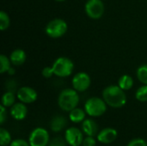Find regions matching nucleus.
Here are the masks:
<instances>
[{"instance_id": "obj_2", "label": "nucleus", "mask_w": 147, "mask_h": 146, "mask_svg": "<svg viewBox=\"0 0 147 146\" xmlns=\"http://www.w3.org/2000/svg\"><path fill=\"white\" fill-rule=\"evenodd\" d=\"M79 103V96L78 91L74 89H65L62 90L58 98V104L59 108L65 111L71 112L76 108Z\"/></svg>"}, {"instance_id": "obj_6", "label": "nucleus", "mask_w": 147, "mask_h": 146, "mask_svg": "<svg viewBox=\"0 0 147 146\" xmlns=\"http://www.w3.org/2000/svg\"><path fill=\"white\" fill-rule=\"evenodd\" d=\"M49 142L48 132L42 127L34 129L28 138V143L30 146H47Z\"/></svg>"}, {"instance_id": "obj_22", "label": "nucleus", "mask_w": 147, "mask_h": 146, "mask_svg": "<svg viewBox=\"0 0 147 146\" xmlns=\"http://www.w3.org/2000/svg\"><path fill=\"white\" fill-rule=\"evenodd\" d=\"M9 26V17L6 12L3 10L0 11V29L4 31Z\"/></svg>"}, {"instance_id": "obj_18", "label": "nucleus", "mask_w": 147, "mask_h": 146, "mask_svg": "<svg viewBox=\"0 0 147 146\" xmlns=\"http://www.w3.org/2000/svg\"><path fill=\"white\" fill-rule=\"evenodd\" d=\"M15 94L12 91H7L2 96V105H3L5 108L12 107L15 104Z\"/></svg>"}, {"instance_id": "obj_14", "label": "nucleus", "mask_w": 147, "mask_h": 146, "mask_svg": "<svg viewBox=\"0 0 147 146\" xmlns=\"http://www.w3.org/2000/svg\"><path fill=\"white\" fill-rule=\"evenodd\" d=\"M26 52L22 49L14 50L9 56V59L14 65H22L26 61Z\"/></svg>"}, {"instance_id": "obj_20", "label": "nucleus", "mask_w": 147, "mask_h": 146, "mask_svg": "<svg viewBox=\"0 0 147 146\" xmlns=\"http://www.w3.org/2000/svg\"><path fill=\"white\" fill-rule=\"evenodd\" d=\"M137 77L140 82L144 84H147V65H143L138 68Z\"/></svg>"}, {"instance_id": "obj_23", "label": "nucleus", "mask_w": 147, "mask_h": 146, "mask_svg": "<svg viewBox=\"0 0 147 146\" xmlns=\"http://www.w3.org/2000/svg\"><path fill=\"white\" fill-rule=\"evenodd\" d=\"M0 64H1V68H0V72L3 74L4 72H8L9 70L10 69V59H9L5 55L1 54L0 55Z\"/></svg>"}, {"instance_id": "obj_12", "label": "nucleus", "mask_w": 147, "mask_h": 146, "mask_svg": "<svg viewBox=\"0 0 147 146\" xmlns=\"http://www.w3.org/2000/svg\"><path fill=\"white\" fill-rule=\"evenodd\" d=\"M10 114L16 120H22L25 119L28 114V108L25 103L22 102L15 103L10 108Z\"/></svg>"}, {"instance_id": "obj_27", "label": "nucleus", "mask_w": 147, "mask_h": 146, "mask_svg": "<svg viewBox=\"0 0 147 146\" xmlns=\"http://www.w3.org/2000/svg\"><path fill=\"white\" fill-rule=\"evenodd\" d=\"M53 74H54V71H53V66H51V67L47 66V67H45V68L42 70V75H43V77H46V78H50Z\"/></svg>"}, {"instance_id": "obj_8", "label": "nucleus", "mask_w": 147, "mask_h": 146, "mask_svg": "<svg viewBox=\"0 0 147 146\" xmlns=\"http://www.w3.org/2000/svg\"><path fill=\"white\" fill-rule=\"evenodd\" d=\"M73 89L78 92H84L89 89L91 83L90 77L85 72H78L72 78Z\"/></svg>"}, {"instance_id": "obj_29", "label": "nucleus", "mask_w": 147, "mask_h": 146, "mask_svg": "<svg viewBox=\"0 0 147 146\" xmlns=\"http://www.w3.org/2000/svg\"><path fill=\"white\" fill-rule=\"evenodd\" d=\"M7 119V112L5 110V107L1 104L0 106V124L3 125Z\"/></svg>"}, {"instance_id": "obj_31", "label": "nucleus", "mask_w": 147, "mask_h": 146, "mask_svg": "<svg viewBox=\"0 0 147 146\" xmlns=\"http://www.w3.org/2000/svg\"><path fill=\"white\" fill-rule=\"evenodd\" d=\"M55 1H58V2H63V1H65V0H55Z\"/></svg>"}, {"instance_id": "obj_13", "label": "nucleus", "mask_w": 147, "mask_h": 146, "mask_svg": "<svg viewBox=\"0 0 147 146\" xmlns=\"http://www.w3.org/2000/svg\"><path fill=\"white\" fill-rule=\"evenodd\" d=\"M82 130L83 133L87 136L95 137L98 134L99 126L97 123L92 119H86L83 121L82 124Z\"/></svg>"}, {"instance_id": "obj_7", "label": "nucleus", "mask_w": 147, "mask_h": 146, "mask_svg": "<svg viewBox=\"0 0 147 146\" xmlns=\"http://www.w3.org/2000/svg\"><path fill=\"white\" fill-rule=\"evenodd\" d=\"M85 12L92 19H99L104 13V4L102 0H88L85 3Z\"/></svg>"}, {"instance_id": "obj_15", "label": "nucleus", "mask_w": 147, "mask_h": 146, "mask_svg": "<svg viewBox=\"0 0 147 146\" xmlns=\"http://www.w3.org/2000/svg\"><path fill=\"white\" fill-rule=\"evenodd\" d=\"M66 124H67V121H66V119L65 117L55 116L51 120L50 127L53 133H59L65 127Z\"/></svg>"}, {"instance_id": "obj_11", "label": "nucleus", "mask_w": 147, "mask_h": 146, "mask_svg": "<svg viewBox=\"0 0 147 146\" xmlns=\"http://www.w3.org/2000/svg\"><path fill=\"white\" fill-rule=\"evenodd\" d=\"M118 136V133L115 129L111 127H107L102 129L97 134V140L102 144H111L113 143Z\"/></svg>"}, {"instance_id": "obj_1", "label": "nucleus", "mask_w": 147, "mask_h": 146, "mask_svg": "<svg viewBox=\"0 0 147 146\" xmlns=\"http://www.w3.org/2000/svg\"><path fill=\"white\" fill-rule=\"evenodd\" d=\"M102 99L107 105L114 108H122L127 103V96L119 85L106 87L102 91Z\"/></svg>"}, {"instance_id": "obj_30", "label": "nucleus", "mask_w": 147, "mask_h": 146, "mask_svg": "<svg viewBox=\"0 0 147 146\" xmlns=\"http://www.w3.org/2000/svg\"><path fill=\"white\" fill-rule=\"evenodd\" d=\"M9 74H13V73H15V71H13V69L12 68H10L9 70V71H8Z\"/></svg>"}, {"instance_id": "obj_21", "label": "nucleus", "mask_w": 147, "mask_h": 146, "mask_svg": "<svg viewBox=\"0 0 147 146\" xmlns=\"http://www.w3.org/2000/svg\"><path fill=\"white\" fill-rule=\"evenodd\" d=\"M135 97L140 102H147V84L140 87L135 93Z\"/></svg>"}, {"instance_id": "obj_16", "label": "nucleus", "mask_w": 147, "mask_h": 146, "mask_svg": "<svg viewBox=\"0 0 147 146\" xmlns=\"http://www.w3.org/2000/svg\"><path fill=\"white\" fill-rule=\"evenodd\" d=\"M85 114H86L85 110L76 108L70 112L69 118L71 121H72L73 123H80L85 120Z\"/></svg>"}, {"instance_id": "obj_17", "label": "nucleus", "mask_w": 147, "mask_h": 146, "mask_svg": "<svg viewBox=\"0 0 147 146\" xmlns=\"http://www.w3.org/2000/svg\"><path fill=\"white\" fill-rule=\"evenodd\" d=\"M118 85L123 90H129L134 85V79L129 75H123L120 77Z\"/></svg>"}, {"instance_id": "obj_10", "label": "nucleus", "mask_w": 147, "mask_h": 146, "mask_svg": "<svg viewBox=\"0 0 147 146\" xmlns=\"http://www.w3.org/2000/svg\"><path fill=\"white\" fill-rule=\"evenodd\" d=\"M17 98L20 102L29 104L33 103L37 99V92L31 87H22L17 91Z\"/></svg>"}, {"instance_id": "obj_19", "label": "nucleus", "mask_w": 147, "mask_h": 146, "mask_svg": "<svg viewBox=\"0 0 147 146\" xmlns=\"http://www.w3.org/2000/svg\"><path fill=\"white\" fill-rule=\"evenodd\" d=\"M11 135L4 128L0 129V145L8 146L11 143Z\"/></svg>"}, {"instance_id": "obj_28", "label": "nucleus", "mask_w": 147, "mask_h": 146, "mask_svg": "<svg viewBox=\"0 0 147 146\" xmlns=\"http://www.w3.org/2000/svg\"><path fill=\"white\" fill-rule=\"evenodd\" d=\"M9 146H30L29 143L27 142L26 140L24 139H15L13 140Z\"/></svg>"}, {"instance_id": "obj_26", "label": "nucleus", "mask_w": 147, "mask_h": 146, "mask_svg": "<svg viewBox=\"0 0 147 146\" xmlns=\"http://www.w3.org/2000/svg\"><path fill=\"white\" fill-rule=\"evenodd\" d=\"M96 140L95 139L94 137L87 136L86 138L84 139L83 146H96Z\"/></svg>"}, {"instance_id": "obj_5", "label": "nucleus", "mask_w": 147, "mask_h": 146, "mask_svg": "<svg viewBox=\"0 0 147 146\" xmlns=\"http://www.w3.org/2000/svg\"><path fill=\"white\" fill-rule=\"evenodd\" d=\"M67 23L59 18L50 21L46 26V34L51 38H59L63 36L67 31Z\"/></svg>"}, {"instance_id": "obj_25", "label": "nucleus", "mask_w": 147, "mask_h": 146, "mask_svg": "<svg viewBox=\"0 0 147 146\" xmlns=\"http://www.w3.org/2000/svg\"><path fill=\"white\" fill-rule=\"evenodd\" d=\"M127 146H147V143L142 139H134L131 140Z\"/></svg>"}, {"instance_id": "obj_9", "label": "nucleus", "mask_w": 147, "mask_h": 146, "mask_svg": "<svg viewBox=\"0 0 147 146\" xmlns=\"http://www.w3.org/2000/svg\"><path fill=\"white\" fill-rule=\"evenodd\" d=\"M65 139L71 146H80L83 145L84 135L81 130L72 126L65 131Z\"/></svg>"}, {"instance_id": "obj_3", "label": "nucleus", "mask_w": 147, "mask_h": 146, "mask_svg": "<svg viewBox=\"0 0 147 146\" xmlns=\"http://www.w3.org/2000/svg\"><path fill=\"white\" fill-rule=\"evenodd\" d=\"M86 114L91 117H99L105 114L107 110V103L99 97H91L88 99L84 104Z\"/></svg>"}, {"instance_id": "obj_24", "label": "nucleus", "mask_w": 147, "mask_h": 146, "mask_svg": "<svg viewBox=\"0 0 147 146\" xmlns=\"http://www.w3.org/2000/svg\"><path fill=\"white\" fill-rule=\"evenodd\" d=\"M65 142H66L65 139H64L60 137H57L49 142L48 146H66L65 145Z\"/></svg>"}, {"instance_id": "obj_4", "label": "nucleus", "mask_w": 147, "mask_h": 146, "mask_svg": "<svg viewBox=\"0 0 147 146\" xmlns=\"http://www.w3.org/2000/svg\"><path fill=\"white\" fill-rule=\"evenodd\" d=\"M53 68L54 75L59 77H66L72 73L74 69V64L68 58L59 57L54 61Z\"/></svg>"}]
</instances>
